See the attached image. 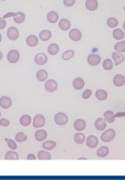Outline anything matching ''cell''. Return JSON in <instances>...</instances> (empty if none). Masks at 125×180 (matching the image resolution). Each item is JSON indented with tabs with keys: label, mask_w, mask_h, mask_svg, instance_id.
<instances>
[{
	"label": "cell",
	"mask_w": 125,
	"mask_h": 180,
	"mask_svg": "<svg viewBox=\"0 0 125 180\" xmlns=\"http://www.w3.org/2000/svg\"><path fill=\"white\" fill-rule=\"evenodd\" d=\"M116 137V132L113 129H108L106 131H104L101 135V140L104 143H109L113 140H114Z\"/></svg>",
	"instance_id": "6da1fadb"
},
{
	"label": "cell",
	"mask_w": 125,
	"mask_h": 180,
	"mask_svg": "<svg viewBox=\"0 0 125 180\" xmlns=\"http://www.w3.org/2000/svg\"><path fill=\"white\" fill-rule=\"evenodd\" d=\"M54 121L59 125H64L68 122V117L64 112H58L54 116Z\"/></svg>",
	"instance_id": "7a4b0ae2"
},
{
	"label": "cell",
	"mask_w": 125,
	"mask_h": 180,
	"mask_svg": "<svg viewBox=\"0 0 125 180\" xmlns=\"http://www.w3.org/2000/svg\"><path fill=\"white\" fill-rule=\"evenodd\" d=\"M33 126L36 129L42 128L46 124V118L44 117V116L41 114L36 115L35 116L33 119Z\"/></svg>",
	"instance_id": "3957f363"
},
{
	"label": "cell",
	"mask_w": 125,
	"mask_h": 180,
	"mask_svg": "<svg viewBox=\"0 0 125 180\" xmlns=\"http://www.w3.org/2000/svg\"><path fill=\"white\" fill-rule=\"evenodd\" d=\"M7 58L9 63H16L19 61L20 58V55L19 51L17 50H10V51H8V53H7Z\"/></svg>",
	"instance_id": "277c9868"
},
{
	"label": "cell",
	"mask_w": 125,
	"mask_h": 180,
	"mask_svg": "<svg viewBox=\"0 0 125 180\" xmlns=\"http://www.w3.org/2000/svg\"><path fill=\"white\" fill-rule=\"evenodd\" d=\"M58 88V84L56 81L53 79L48 80L45 84V89L49 93H53Z\"/></svg>",
	"instance_id": "5b68a950"
},
{
	"label": "cell",
	"mask_w": 125,
	"mask_h": 180,
	"mask_svg": "<svg viewBox=\"0 0 125 180\" xmlns=\"http://www.w3.org/2000/svg\"><path fill=\"white\" fill-rule=\"evenodd\" d=\"M7 37L11 41L17 40L20 36L19 30L15 27H10L7 30Z\"/></svg>",
	"instance_id": "8992f818"
},
{
	"label": "cell",
	"mask_w": 125,
	"mask_h": 180,
	"mask_svg": "<svg viewBox=\"0 0 125 180\" xmlns=\"http://www.w3.org/2000/svg\"><path fill=\"white\" fill-rule=\"evenodd\" d=\"M69 37H70V40L73 41V42H79L82 38V34H81V31L80 30L77 29V28H74L71 29L69 32Z\"/></svg>",
	"instance_id": "52a82bcc"
},
{
	"label": "cell",
	"mask_w": 125,
	"mask_h": 180,
	"mask_svg": "<svg viewBox=\"0 0 125 180\" xmlns=\"http://www.w3.org/2000/svg\"><path fill=\"white\" fill-rule=\"evenodd\" d=\"M88 63L92 66H96L101 63V57L97 54H90L87 59Z\"/></svg>",
	"instance_id": "ba28073f"
},
{
	"label": "cell",
	"mask_w": 125,
	"mask_h": 180,
	"mask_svg": "<svg viewBox=\"0 0 125 180\" xmlns=\"http://www.w3.org/2000/svg\"><path fill=\"white\" fill-rule=\"evenodd\" d=\"M99 144V139L94 135H90L86 139V145L88 147L94 149Z\"/></svg>",
	"instance_id": "9c48e42d"
},
{
	"label": "cell",
	"mask_w": 125,
	"mask_h": 180,
	"mask_svg": "<svg viewBox=\"0 0 125 180\" xmlns=\"http://www.w3.org/2000/svg\"><path fill=\"white\" fill-rule=\"evenodd\" d=\"M12 100L8 96H2L0 98V107L3 109H8L12 106Z\"/></svg>",
	"instance_id": "30bf717a"
},
{
	"label": "cell",
	"mask_w": 125,
	"mask_h": 180,
	"mask_svg": "<svg viewBox=\"0 0 125 180\" xmlns=\"http://www.w3.org/2000/svg\"><path fill=\"white\" fill-rule=\"evenodd\" d=\"M48 62V57L44 53H38L34 56V63L38 66H44Z\"/></svg>",
	"instance_id": "8fae6325"
},
{
	"label": "cell",
	"mask_w": 125,
	"mask_h": 180,
	"mask_svg": "<svg viewBox=\"0 0 125 180\" xmlns=\"http://www.w3.org/2000/svg\"><path fill=\"white\" fill-rule=\"evenodd\" d=\"M107 126V122L102 118H98L95 122V128L98 131H104Z\"/></svg>",
	"instance_id": "7c38bea8"
},
{
	"label": "cell",
	"mask_w": 125,
	"mask_h": 180,
	"mask_svg": "<svg viewBox=\"0 0 125 180\" xmlns=\"http://www.w3.org/2000/svg\"><path fill=\"white\" fill-rule=\"evenodd\" d=\"M112 59L115 66H119L125 60L124 55L122 53L117 52V51H114V53L112 54Z\"/></svg>",
	"instance_id": "4fadbf2b"
},
{
	"label": "cell",
	"mask_w": 125,
	"mask_h": 180,
	"mask_svg": "<svg viewBox=\"0 0 125 180\" xmlns=\"http://www.w3.org/2000/svg\"><path fill=\"white\" fill-rule=\"evenodd\" d=\"M86 122H85L84 119H78L77 120H75V122H74V128L75 129V130L78 131V132H81V131L85 130V128H86Z\"/></svg>",
	"instance_id": "5bb4252c"
},
{
	"label": "cell",
	"mask_w": 125,
	"mask_h": 180,
	"mask_svg": "<svg viewBox=\"0 0 125 180\" xmlns=\"http://www.w3.org/2000/svg\"><path fill=\"white\" fill-rule=\"evenodd\" d=\"M113 82L116 87H121L125 84V77L122 74H117L114 77Z\"/></svg>",
	"instance_id": "9a60e30c"
},
{
	"label": "cell",
	"mask_w": 125,
	"mask_h": 180,
	"mask_svg": "<svg viewBox=\"0 0 125 180\" xmlns=\"http://www.w3.org/2000/svg\"><path fill=\"white\" fill-rule=\"evenodd\" d=\"M38 37L36 35H34V34H30L26 38V44L29 47H31V48H34V47L37 46L38 44Z\"/></svg>",
	"instance_id": "2e32d148"
},
{
	"label": "cell",
	"mask_w": 125,
	"mask_h": 180,
	"mask_svg": "<svg viewBox=\"0 0 125 180\" xmlns=\"http://www.w3.org/2000/svg\"><path fill=\"white\" fill-rule=\"evenodd\" d=\"M59 28L63 31H69L71 28V24H70L69 20L64 18V19L60 20V22H59Z\"/></svg>",
	"instance_id": "e0dca14e"
},
{
	"label": "cell",
	"mask_w": 125,
	"mask_h": 180,
	"mask_svg": "<svg viewBox=\"0 0 125 180\" xmlns=\"http://www.w3.org/2000/svg\"><path fill=\"white\" fill-rule=\"evenodd\" d=\"M85 81L81 77H77L73 81V87L77 90H80L85 87Z\"/></svg>",
	"instance_id": "ac0fdd59"
},
{
	"label": "cell",
	"mask_w": 125,
	"mask_h": 180,
	"mask_svg": "<svg viewBox=\"0 0 125 180\" xmlns=\"http://www.w3.org/2000/svg\"><path fill=\"white\" fill-rule=\"evenodd\" d=\"M85 7L89 11H95L99 7L98 0H86L85 1Z\"/></svg>",
	"instance_id": "d6986e66"
},
{
	"label": "cell",
	"mask_w": 125,
	"mask_h": 180,
	"mask_svg": "<svg viewBox=\"0 0 125 180\" xmlns=\"http://www.w3.org/2000/svg\"><path fill=\"white\" fill-rule=\"evenodd\" d=\"M48 137V134L44 130H39L36 131L34 134V137L35 140L38 142H42L45 140H46Z\"/></svg>",
	"instance_id": "ffe728a7"
},
{
	"label": "cell",
	"mask_w": 125,
	"mask_h": 180,
	"mask_svg": "<svg viewBox=\"0 0 125 180\" xmlns=\"http://www.w3.org/2000/svg\"><path fill=\"white\" fill-rule=\"evenodd\" d=\"M103 119L106 121L107 123H113L116 119L115 114L111 110H108V111L105 112L103 114Z\"/></svg>",
	"instance_id": "44dd1931"
},
{
	"label": "cell",
	"mask_w": 125,
	"mask_h": 180,
	"mask_svg": "<svg viewBox=\"0 0 125 180\" xmlns=\"http://www.w3.org/2000/svg\"><path fill=\"white\" fill-rule=\"evenodd\" d=\"M38 37L42 42H47V41L50 40L52 37V32L49 30H43V31H40Z\"/></svg>",
	"instance_id": "7402d4cb"
},
{
	"label": "cell",
	"mask_w": 125,
	"mask_h": 180,
	"mask_svg": "<svg viewBox=\"0 0 125 180\" xmlns=\"http://www.w3.org/2000/svg\"><path fill=\"white\" fill-rule=\"evenodd\" d=\"M36 78L40 82H44L48 78V72L46 69H39L36 73Z\"/></svg>",
	"instance_id": "603a6c76"
},
{
	"label": "cell",
	"mask_w": 125,
	"mask_h": 180,
	"mask_svg": "<svg viewBox=\"0 0 125 180\" xmlns=\"http://www.w3.org/2000/svg\"><path fill=\"white\" fill-rule=\"evenodd\" d=\"M46 17L50 24H56L59 20V14L56 11L49 12Z\"/></svg>",
	"instance_id": "cb8c5ba5"
},
{
	"label": "cell",
	"mask_w": 125,
	"mask_h": 180,
	"mask_svg": "<svg viewBox=\"0 0 125 180\" xmlns=\"http://www.w3.org/2000/svg\"><path fill=\"white\" fill-rule=\"evenodd\" d=\"M96 98L99 101H105L108 98V93L103 89H99L96 91Z\"/></svg>",
	"instance_id": "d4e9b609"
},
{
	"label": "cell",
	"mask_w": 125,
	"mask_h": 180,
	"mask_svg": "<svg viewBox=\"0 0 125 180\" xmlns=\"http://www.w3.org/2000/svg\"><path fill=\"white\" fill-rule=\"evenodd\" d=\"M48 53L51 55H56V54H58L59 51H60V47L57 44L52 43L48 46L47 48Z\"/></svg>",
	"instance_id": "484cf974"
},
{
	"label": "cell",
	"mask_w": 125,
	"mask_h": 180,
	"mask_svg": "<svg viewBox=\"0 0 125 180\" xmlns=\"http://www.w3.org/2000/svg\"><path fill=\"white\" fill-rule=\"evenodd\" d=\"M109 150L106 146L101 147L96 151V154H97V156L99 157V158H105V157H106L109 154Z\"/></svg>",
	"instance_id": "4316f807"
},
{
	"label": "cell",
	"mask_w": 125,
	"mask_h": 180,
	"mask_svg": "<svg viewBox=\"0 0 125 180\" xmlns=\"http://www.w3.org/2000/svg\"><path fill=\"white\" fill-rule=\"evenodd\" d=\"M124 35H125L124 31H122L120 28H117V29L114 30V32H113V37H114V39H116V40L117 41L123 40V37H124Z\"/></svg>",
	"instance_id": "83f0119b"
},
{
	"label": "cell",
	"mask_w": 125,
	"mask_h": 180,
	"mask_svg": "<svg viewBox=\"0 0 125 180\" xmlns=\"http://www.w3.org/2000/svg\"><path fill=\"white\" fill-rule=\"evenodd\" d=\"M13 20L17 24H23L25 20V14L23 12H17L16 16L13 17Z\"/></svg>",
	"instance_id": "f1b7e54d"
},
{
	"label": "cell",
	"mask_w": 125,
	"mask_h": 180,
	"mask_svg": "<svg viewBox=\"0 0 125 180\" xmlns=\"http://www.w3.org/2000/svg\"><path fill=\"white\" fill-rule=\"evenodd\" d=\"M20 123L23 126H28L31 123V117L29 115H24L20 119Z\"/></svg>",
	"instance_id": "f546056e"
},
{
	"label": "cell",
	"mask_w": 125,
	"mask_h": 180,
	"mask_svg": "<svg viewBox=\"0 0 125 180\" xmlns=\"http://www.w3.org/2000/svg\"><path fill=\"white\" fill-rule=\"evenodd\" d=\"M114 61H113L112 59H106L104 60L103 62H102V68H103L105 70H111V69L114 68Z\"/></svg>",
	"instance_id": "4dcf8cb0"
},
{
	"label": "cell",
	"mask_w": 125,
	"mask_h": 180,
	"mask_svg": "<svg viewBox=\"0 0 125 180\" xmlns=\"http://www.w3.org/2000/svg\"><path fill=\"white\" fill-rule=\"evenodd\" d=\"M114 50L115 51L120 52V53H123L125 52V41H120L114 45Z\"/></svg>",
	"instance_id": "1f68e13d"
},
{
	"label": "cell",
	"mask_w": 125,
	"mask_h": 180,
	"mask_svg": "<svg viewBox=\"0 0 125 180\" xmlns=\"http://www.w3.org/2000/svg\"><path fill=\"white\" fill-rule=\"evenodd\" d=\"M38 158L39 160H51L50 153L46 151H40L38 153Z\"/></svg>",
	"instance_id": "d6a6232c"
},
{
	"label": "cell",
	"mask_w": 125,
	"mask_h": 180,
	"mask_svg": "<svg viewBox=\"0 0 125 180\" xmlns=\"http://www.w3.org/2000/svg\"><path fill=\"white\" fill-rule=\"evenodd\" d=\"M74 56V50H67L62 55V59L64 60V61H68V60L71 59Z\"/></svg>",
	"instance_id": "836d02e7"
},
{
	"label": "cell",
	"mask_w": 125,
	"mask_h": 180,
	"mask_svg": "<svg viewBox=\"0 0 125 180\" xmlns=\"http://www.w3.org/2000/svg\"><path fill=\"white\" fill-rule=\"evenodd\" d=\"M56 143L53 140H47V141L44 142V143L42 144V147L46 151L53 150L56 147Z\"/></svg>",
	"instance_id": "e575fe53"
},
{
	"label": "cell",
	"mask_w": 125,
	"mask_h": 180,
	"mask_svg": "<svg viewBox=\"0 0 125 180\" xmlns=\"http://www.w3.org/2000/svg\"><path fill=\"white\" fill-rule=\"evenodd\" d=\"M74 140L75 143H78V144H82L85 140V134H82V133H78L74 135Z\"/></svg>",
	"instance_id": "d590c367"
},
{
	"label": "cell",
	"mask_w": 125,
	"mask_h": 180,
	"mask_svg": "<svg viewBox=\"0 0 125 180\" xmlns=\"http://www.w3.org/2000/svg\"><path fill=\"white\" fill-rule=\"evenodd\" d=\"M18 158H19L18 154L13 150V151H8L5 155L6 160H18Z\"/></svg>",
	"instance_id": "8d00e7d4"
},
{
	"label": "cell",
	"mask_w": 125,
	"mask_h": 180,
	"mask_svg": "<svg viewBox=\"0 0 125 180\" xmlns=\"http://www.w3.org/2000/svg\"><path fill=\"white\" fill-rule=\"evenodd\" d=\"M106 24H107V26L109 28H117V25H118L119 22L118 20L115 17H109L107 19V21H106Z\"/></svg>",
	"instance_id": "74e56055"
},
{
	"label": "cell",
	"mask_w": 125,
	"mask_h": 180,
	"mask_svg": "<svg viewBox=\"0 0 125 180\" xmlns=\"http://www.w3.org/2000/svg\"><path fill=\"white\" fill-rule=\"evenodd\" d=\"M28 137H27L26 134H24L23 132H19L16 134L15 136V140L18 143H23V142L26 141Z\"/></svg>",
	"instance_id": "f35d334b"
},
{
	"label": "cell",
	"mask_w": 125,
	"mask_h": 180,
	"mask_svg": "<svg viewBox=\"0 0 125 180\" xmlns=\"http://www.w3.org/2000/svg\"><path fill=\"white\" fill-rule=\"evenodd\" d=\"M6 142L7 143V145H8V147L10 148V150H16L17 148V144L16 143V142L13 140H10V139L6 138L5 139Z\"/></svg>",
	"instance_id": "ab89813d"
},
{
	"label": "cell",
	"mask_w": 125,
	"mask_h": 180,
	"mask_svg": "<svg viewBox=\"0 0 125 180\" xmlns=\"http://www.w3.org/2000/svg\"><path fill=\"white\" fill-rule=\"evenodd\" d=\"M92 94V91L90 89H86L85 91L83 92L82 94V98L83 99H88V98H91Z\"/></svg>",
	"instance_id": "60d3db41"
},
{
	"label": "cell",
	"mask_w": 125,
	"mask_h": 180,
	"mask_svg": "<svg viewBox=\"0 0 125 180\" xmlns=\"http://www.w3.org/2000/svg\"><path fill=\"white\" fill-rule=\"evenodd\" d=\"M76 3V0H64V4L67 7H73Z\"/></svg>",
	"instance_id": "b9f144b4"
},
{
	"label": "cell",
	"mask_w": 125,
	"mask_h": 180,
	"mask_svg": "<svg viewBox=\"0 0 125 180\" xmlns=\"http://www.w3.org/2000/svg\"><path fill=\"white\" fill-rule=\"evenodd\" d=\"M0 125H2V126L3 127L9 126V125H10V121H9L8 119H5V118L1 119H0Z\"/></svg>",
	"instance_id": "7bdbcfd3"
},
{
	"label": "cell",
	"mask_w": 125,
	"mask_h": 180,
	"mask_svg": "<svg viewBox=\"0 0 125 180\" xmlns=\"http://www.w3.org/2000/svg\"><path fill=\"white\" fill-rule=\"evenodd\" d=\"M16 13H14V12H9V13H7V14H5L3 16V19L6 20V19H8V18H10V17H14L15 16H16Z\"/></svg>",
	"instance_id": "ee69618b"
},
{
	"label": "cell",
	"mask_w": 125,
	"mask_h": 180,
	"mask_svg": "<svg viewBox=\"0 0 125 180\" xmlns=\"http://www.w3.org/2000/svg\"><path fill=\"white\" fill-rule=\"evenodd\" d=\"M7 26V21L3 18L0 17V30H3Z\"/></svg>",
	"instance_id": "f6af8a7d"
},
{
	"label": "cell",
	"mask_w": 125,
	"mask_h": 180,
	"mask_svg": "<svg viewBox=\"0 0 125 180\" xmlns=\"http://www.w3.org/2000/svg\"><path fill=\"white\" fill-rule=\"evenodd\" d=\"M116 118H122L125 117V112H117V114H115Z\"/></svg>",
	"instance_id": "bcb514c9"
},
{
	"label": "cell",
	"mask_w": 125,
	"mask_h": 180,
	"mask_svg": "<svg viewBox=\"0 0 125 180\" xmlns=\"http://www.w3.org/2000/svg\"><path fill=\"white\" fill-rule=\"evenodd\" d=\"M27 159L28 160H36V157L34 154H29L27 157Z\"/></svg>",
	"instance_id": "7dc6e473"
},
{
	"label": "cell",
	"mask_w": 125,
	"mask_h": 180,
	"mask_svg": "<svg viewBox=\"0 0 125 180\" xmlns=\"http://www.w3.org/2000/svg\"><path fill=\"white\" fill-rule=\"evenodd\" d=\"M2 57H3V54H2V51H0V61L2 59Z\"/></svg>",
	"instance_id": "c3c4849f"
},
{
	"label": "cell",
	"mask_w": 125,
	"mask_h": 180,
	"mask_svg": "<svg viewBox=\"0 0 125 180\" xmlns=\"http://www.w3.org/2000/svg\"><path fill=\"white\" fill-rule=\"evenodd\" d=\"M123 31L125 32V21L123 22Z\"/></svg>",
	"instance_id": "681fc988"
},
{
	"label": "cell",
	"mask_w": 125,
	"mask_h": 180,
	"mask_svg": "<svg viewBox=\"0 0 125 180\" xmlns=\"http://www.w3.org/2000/svg\"><path fill=\"white\" fill-rule=\"evenodd\" d=\"M2 34H1V33H0V42H2Z\"/></svg>",
	"instance_id": "f907efd6"
},
{
	"label": "cell",
	"mask_w": 125,
	"mask_h": 180,
	"mask_svg": "<svg viewBox=\"0 0 125 180\" xmlns=\"http://www.w3.org/2000/svg\"><path fill=\"white\" fill-rule=\"evenodd\" d=\"M79 160H87V158H80Z\"/></svg>",
	"instance_id": "816d5d0a"
},
{
	"label": "cell",
	"mask_w": 125,
	"mask_h": 180,
	"mask_svg": "<svg viewBox=\"0 0 125 180\" xmlns=\"http://www.w3.org/2000/svg\"><path fill=\"white\" fill-rule=\"evenodd\" d=\"M123 10H125V6H124V7H123Z\"/></svg>",
	"instance_id": "f5cc1de1"
},
{
	"label": "cell",
	"mask_w": 125,
	"mask_h": 180,
	"mask_svg": "<svg viewBox=\"0 0 125 180\" xmlns=\"http://www.w3.org/2000/svg\"><path fill=\"white\" fill-rule=\"evenodd\" d=\"M1 115H2V114H1V112H0V117H1Z\"/></svg>",
	"instance_id": "db71d44e"
},
{
	"label": "cell",
	"mask_w": 125,
	"mask_h": 180,
	"mask_svg": "<svg viewBox=\"0 0 125 180\" xmlns=\"http://www.w3.org/2000/svg\"><path fill=\"white\" fill-rule=\"evenodd\" d=\"M2 1H6V0H2Z\"/></svg>",
	"instance_id": "11a10c76"
}]
</instances>
